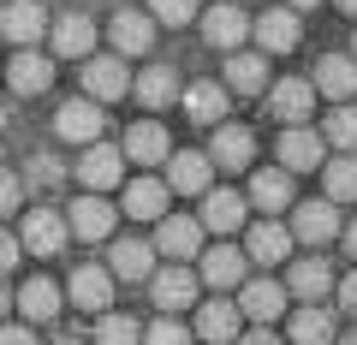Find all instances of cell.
I'll return each mask as SVG.
<instances>
[{"instance_id": "obj_6", "label": "cell", "mask_w": 357, "mask_h": 345, "mask_svg": "<svg viewBox=\"0 0 357 345\" xmlns=\"http://www.w3.org/2000/svg\"><path fill=\"white\" fill-rule=\"evenodd\" d=\"M292 256V232H286V220H250V238H244V262H256V268H274V262H286Z\"/></svg>"}, {"instance_id": "obj_14", "label": "cell", "mask_w": 357, "mask_h": 345, "mask_svg": "<svg viewBox=\"0 0 357 345\" xmlns=\"http://www.w3.org/2000/svg\"><path fill=\"white\" fill-rule=\"evenodd\" d=\"M250 36H256V48H262V54H292L304 30H298V13H292V6H274V13H262V18L250 24Z\"/></svg>"}, {"instance_id": "obj_12", "label": "cell", "mask_w": 357, "mask_h": 345, "mask_svg": "<svg viewBox=\"0 0 357 345\" xmlns=\"http://www.w3.org/2000/svg\"><path fill=\"white\" fill-rule=\"evenodd\" d=\"M48 36H54V54H60V60H89V54H96V18L66 13V18L48 24Z\"/></svg>"}, {"instance_id": "obj_35", "label": "cell", "mask_w": 357, "mask_h": 345, "mask_svg": "<svg viewBox=\"0 0 357 345\" xmlns=\"http://www.w3.org/2000/svg\"><path fill=\"white\" fill-rule=\"evenodd\" d=\"M286 339L292 345H333V316L321 304H304L292 316V328H286Z\"/></svg>"}, {"instance_id": "obj_34", "label": "cell", "mask_w": 357, "mask_h": 345, "mask_svg": "<svg viewBox=\"0 0 357 345\" xmlns=\"http://www.w3.org/2000/svg\"><path fill=\"white\" fill-rule=\"evenodd\" d=\"M18 309H24L30 321H54V316H60V286H54L48 274L24 280V286H18Z\"/></svg>"}, {"instance_id": "obj_39", "label": "cell", "mask_w": 357, "mask_h": 345, "mask_svg": "<svg viewBox=\"0 0 357 345\" xmlns=\"http://www.w3.org/2000/svg\"><path fill=\"white\" fill-rule=\"evenodd\" d=\"M149 18H155V24H191V18H197V0H149Z\"/></svg>"}, {"instance_id": "obj_17", "label": "cell", "mask_w": 357, "mask_h": 345, "mask_svg": "<svg viewBox=\"0 0 357 345\" xmlns=\"http://www.w3.org/2000/svg\"><path fill=\"white\" fill-rule=\"evenodd\" d=\"M292 238H304V244H328V238H340V208L321 197V203H298L292 208Z\"/></svg>"}, {"instance_id": "obj_54", "label": "cell", "mask_w": 357, "mask_h": 345, "mask_svg": "<svg viewBox=\"0 0 357 345\" xmlns=\"http://www.w3.org/2000/svg\"><path fill=\"white\" fill-rule=\"evenodd\" d=\"M227 6H238V0H227Z\"/></svg>"}, {"instance_id": "obj_51", "label": "cell", "mask_w": 357, "mask_h": 345, "mask_svg": "<svg viewBox=\"0 0 357 345\" xmlns=\"http://www.w3.org/2000/svg\"><path fill=\"white\" fill-rule=\"evenodd\" d=\"M54 345H84V339H54Z\"/></svg>"}, {"instance_id": "obj_45", "label": "cell", "mask_w": 357, "mask_h": 345, "mask_svg": "<svg viewBox=\"0 0 357 345\" xmlns=\"http://www.w3.org/2000/svg\"><path fill=\"white\" fill-rule=\"evenodd\" d=\"M0 345H36L30 328H13V321H0Z\"/></svg>"}, {"instance_id": "obj_48", "label": "cell", "mask_w": 357, "mask_h": 345, "mask_svg": "<svg viewBox=\"0 0 357 345\" xmlns=\"http://www.w3.org/2000/svg\"><path fill=\"white\" fill-rule=\"evenodd\" d=\"M13 316V292H6V286H0V321Z\"/></svg>"}, {"instance_id": "obj_24", "label": "cell", "mask_w": 357, "mask_h": 345, "mask_svg": "<svg viewBox=\"0 0 357 345\" xmlns=\"http://www.w3.org/2000/svg\"><path fill=\"white\" fill-rule=\"evenodd\" d=\"M238 316H250L256 328L274 316H286V286L280 280H244L238 286Z\"/></svg>"}, {"instance_id": "obj_22", "label": "cell", "mask_w": 357, "mask_h": 345, "mask_svg": "<svg viewBox=\"0 0 357 345\" xmlns=\"http://www.w3.org/2000/svg\"><path fill=\"white\" fill-rule=\"evenodd\" d=\"M107 274H114V280H149V274H155V244L149 238H114V250H107Z\"/></svg>"}, {"instance_id": "obj_15", "label": "cell", "mask_w": 357, "mask_h": 345, "mask_svg": "<svg viewBox=\"0 0 357 345\" xmlns=\"http://www.w3.org/2000/svg\"><path fill=\"white\" fill-rule=\"evenodd\" d=\"M42 30H48V13H42L36 0H0V36H6V42L30 48Z\"/></svg>"}, {"instance_id": "obj_2", "label": "cell", "mask_w": 357, "mask_h": 345, "mask_svg": "<svg viewBox=\"0 0 357 345\" xmlns=\"http://www.w3.org/2000/svg\"><path fill=\"white\" fill-rule=\"evenodd\" d=\"M149 244L167 262H191V256H203V227H197V215H161Z\"/></svg>"}, {"instance_id": "obj_47", "label": "cell", "mask_w": 357, "mask_h": 345, "mask_svg": "<svg viewBox=\"0 0 357 345\" xmlns=\"http://www.w3.org/2000/svg\"><path fill=\"white\" fill-rule=\"evenodd\" d=\"M340 238H345V250H351V262H357V220H351V227H340Z\"/></svg>"}, {"instance_id": "obj_19", "label": "cell", "mask_w": 357, "mask_h": 345, "mask_svg": "<svg viewBox=\"0 0 357 345\" xmlns=\"http://www.w3.org/2000/svg\"><path fill=\"white\" fill-rule=\"evenodd\" d=\"M126 161H137V167H161L167 155H173V137H167V125H155V119H137V125L126 131Z\"/></svg>"}, {"instance_id": "obj_52", "label": "cell", "mask_w": 357, "mask_h": 345, "mask_svg": "<svg viewBox=\"0 0 357 345\" xmlns=\"http://www.w3.org/2000/svg\"><path fill=\"white\" fill-rule=\"evenodd\" d=\"M333 345H357V339H333Z\"/></svg>"}, {"instance_id": "obj_25", "label": "cell", "mask_w": 357, "mask_h": 345, "mask_svg": "<svg viewBox=\"0 0 357 345\" xmlns=\"http://www.w3.org/2000/svg\"><path fill=\"white\" fill-rule=\"evenodd\" d=\"M178 90H185V84H178V72H173V66H149V72H137V77H131V95H137V102L149 107V114L173 107V102H178Z\"/></svg>"}, {"instance_id": "obj_53", "label": "cell", "mask_w": 357, "mask_h": 345, "mask_svg": "<svg viewBox=\"0 0 357 345\" xmlns=\"http://www.w3.org/2000/svg\"><path fill=\"white\" fill-rule=\"evenodd\" d=\"M351 60H357V36H351Z\"/></svg>"}, {"instance_id": "obj_1", "label": "cell", "mask_w": 357, "mask_h": 345, "mask_svg": "<svg viewBox=\"0 0 357 345\" xmlns=\"http://www.w3.org/2000/svg\"><path fill=\"white\" fill-rule=\"evenodd\" d=\"M197 292H203V280H197V268H185V262H167V268L149 274V298L161 316H178V309H191Z\"/></svg>"}, {"instance_id": "obj_33", "label": "cell", "mask_w": 357, "mask_h": 345, "mask_svg": "<svg viewBox=\"0 0 357 345\" xmlns=\"http://www.w3.org/2000/svg\"><path fill=\"white\" fill-rule=\"evenodd\" d=\"M197 333H203L208 345L238 339V304H227V298H208V304L197 309Z\"/></svg>"}, {"instance_id": "obj_44", "label": "cell", "mask_w": 357, "mask_h": 345, "mask_svg": "<svg viewBox=\"0 0 357 345\" xmlns=\"http://www.w3.org/2000/svg\"><path fill=\"white\" fill-rule=\"evenodd\" d=\"M333 292H340V309H345V316H357V268L345 274V280L333 286Z\"/></svg>"}, {"instance_id": "obj_29", "label": "cell", "mask_w": 357, "mask_h": 345, "mask_svg": "<svg viewBox=\"0 0 357 345\" xmlns=\"http://www.w3.org/2000/svg\"><path fill=\"white\" fill-rule=\"evenodd\" d=\"M227 90L232 95H262L268 90V54H250V48L227 54Z\"/></svg>"}, {"instance_id": "obj_5", "label": "cell", "mask_w": 357, "mask_h": 345, "mask_svg": "<svg viewBox=\"0 0 357 345\" xmlns=\"http://www.w3.org/2000/svg\"><path fill=\"white\" fill-rule=\"evenodd\" d=\"M208 179H215V161H208L203 149H173V155H167V191H178V197H203Z\"/></svg>"}, {"instance_id": "obj_3", "label": "cell", "mask_w": 357, "mask_h": 345, "mask_svg": "<svg viewBox=\"0 0 357 345\" xmlns=\"http://www.w3.org/2000/svg\"><path fill=\"white\" fill-rule=\"evenodd\" d=\"M102 131H107V114H102V102H89V95L84 102H66L60 114H54V137L60 143H84L89 149V143H102Z\"/></svg>"}, {"instance_id": "obj_8", "label": "cell", "mask_w": 357, "mask_h": 345, "mask_svg": "<svg viewBox=\"0 0 357 345\" xmlns=\"http://www.w3.org/2000/svg\"><path fill=\"white\" fill-rule=\"evenodd\" d=\"M72 238V227H66L54 208H30L24 227H18V244H24L30 256H60V244Z\"/></svg>"}, {"instance_id": "obj_28", "label": "cell", "mask_w": 357, "mask_h": 345, "mask_svg": "<svg viewBox=\"0 0 357 345\" xmlns=\"http://www.w3.org/2000/svg\"><path fill=\"white\" fill-rule=\"evenodd\" d=\"M333 292V268L321 262V256H304L292 274H286V298H298V304H316V298Z\"/></svg>"}, {"instance_id": "obj_38", "label": "cell", "mask_w": 357, "mask_h": 345, "mask_svg": "<svg viewBox=\"0 0 357 345\" xmlns=\"http://www.w3.org/2000/svg\"><path fill=\"white\" fill-rule=\"evenodd\" d=\"M96 345H143V328L131 316H119V309H102V321H96Z\"/></svg>"}, {"instance_id": "obj_7", "label": "cell", "mask_w": 357, "mask_h": 345, "mask_svg": "<svg viewBox=\"0 0 357 345\" xmlns=\"http://www.w3.org/2000/svg\"><path fill=\"white\" fill-rule=\"evenodd\" d=\"M321 161H328L321 131H310V125H286L280 131V173H316Z\"/></svg>"}, {"instance_id": "obj_32", "label": "cell", "mask_w": 357, "mask_h": 345, "mask_svg": "<svg viewBox=\"0 0 357 345\" xmlns=\"http://www.w3.org/2000/svg\"><path fill=\"white\" fill-rule=\"evenodd\" d=\"M178 107H185L197 125H220V119H227V90H220V84H185V90H178Z\"/></svg>"}, {"instance_id": "obj_40", "label": "cell", "mask_w": 357, "mask_h": 345, "mask_svg": "<svg viewBox=\"0 0 357 345\" xmlns=\"http://www.w3.org/2000/svg\"><path fill=\"white\" fill-rule=\"evenodd\" d=\"M143 345H191V328L173 321V316H155V328L143 333Z\"/></svg>"}, {"instance_id": "obj_16", "label": "cell", "mask_w": 357, "mask_h": 345, "mask_svg": "<svg viewBox=\"0 0 357 345\" xmlns=\"http://www.w3.org/2000/svg\"><path fill=\"white\" fill-rule=\"evenodd\" d=\"M203 42L220 54H238L244 42H250V18L238 13V6H215V13H203Z\"/></svg>"}, {"instance_id": "obj_13", "label": "cell", "mask_w": 357, "mask_h": 345, "mask_svg": "<svg viewBox=\"0 0 357 345\" xmlns=\"http://www.w3.org/2000/svg\"><path fill=\"white\" fill-rule=\"evenodd\" d=\"M244 220H250L244 191H203V215H197V227H203V232H238Z\"/></svg>"}, {"instance_id": "obj_36", "label": "cell", "mask_w": 357, "mask_h": 345, "mask_svg": "<svg viewBox=\"0 0 357 345\" xmlns=\"http://www.w3.org/2000/svg\"><path fill=\"white\" fill-rule=\"evenodd\" d=\"M321 185H328V203H357V155H333L321 161Z\"/></svg>"}, {"instance_id": "obj_41", "label": "cell", "mask_w": 357, "mask_h": 345, "mask_svg": "<svg viewBox=\"0 0 357 345\" xmlns=\"http://www.w3.org/2000/svg\"><path fill=\"white\" fill-rule=\"evenodd\" d=\"M18 203H24V179H18V173H0V220L13 215Z\"/></svg>"}, {"instance_id": "obj_26", "label": "cell", "mask_w": 357, "mask_h": 345, "mask_svg": "<svg viewBox=\"0 0 357 345\" xmlns=\"http://www.w3.org/2000/svg\"><path fill=\"white\" fill-rule=\"evenodd\" d=\"M244 203H256L262 215H280V208H292V173H280V167H262V173H250V191H244Z\"/></svg>"}, {"instance_id": "obj_49", "label": "cell", "mask_w": 357, "mask_h": 345, "mask_svg": "<svg viewBox=\"0 0 357 345\" xmlns=\"http://www.w3.org/2000/svg\"><path fill=\"white\" fill-rule=\"evenodd\" d=\"M286 6H292V13H310V6H321V0H286Z\"/></svg>"}, {"instance_id": "obj_31", "label": "cell", "mask_w": 357, "mask_h": 345, "mask_svg": "<svg viewBox=\"0 0 357 345\" xmlns=\"http://www.w3.org/2000/svg\"><path fill=\"white\" fill-rule=\"evenodd\" d=\"M167 203H173V191H167V179H155V173L126 185V215H131V220H161Z\"/></svg>"}, {"instance_id": "obj_42", "label": "cell", "mask_w": 357, "mask_h": 345, "mask_svg": "<svg viewBox=\"0 0 357 345\" xmlns=\"http://www.w3.org/2000/svg\"><path fill=\"white\" fill-rule=\"evenodd\" d=\"M30 179H36V185H60L66 173H60V161H54V155H36V161H30Z\"/></svg>"}, {"instance_id": "obj_37", "label": "cell", "mask_w": 357, "mask_h": 345, "mask_svg": "<svg viewBox=\"0 0 357 345\" xmlns=\"http://www.w3.org/2000/svg\"><path fill=\"white\" fill-rule=\"evenodd\" d=\"M321 143H333L340 155H357V107L351 102H340L328 114V125H321Z\"/></svg>"}, {"instance_id": "obj_18", "label": "cell", "mask_w": 357, "mask_h": 345, "mask_svg": "<svg viewBox=\"0 0 357 345\" xmlns=\"http://www.w3.org/2000/svg\"><path fill=\"white\" fill-rule=\"evenodd\" d=\"M250 155H256L250 125H227V119H220V125H215V143H208V161L227 167V173H244V167H250Z\"/></svg>"}, {"instance_id": "obj_9", "label": "cell", "mask_w": 357, "mask_h": 345, "mask_svg": "<svg viewBox=\"0 0 357 345\" xmlns=\"http://www.w3.org/2000/svg\"><path fill=\"white\" fill-rule=\"evenodd\" d=\"M268 107L280 125H304L310 107H316V84L310 77H280V84H268Z\"/></svg>"}, {"instance_id": "obj_43", "label": "cell", "mask_w": 357, "mask_h": 345, "mask_svg": "<svg viewBox=\"0 0 357 345\" xmlns=\"http://www.w3.org/2000/svg\"><path fill=\"white\" fill-rule=\"evenodd\" d=\"M18 256H24V244H18L13 232H0V274H6V268H18Z\"/></svg>"}, {"instance_id": "obj_10", "label": "cell", "mask_w": 357, "mask_h": 345, "mask_svg": "<svg viewBox=\"0 0 357 345\" xmlns=\"http://www.w3.org/2000/svg\"><path fill=\"white\" fill-rule=\"evenodd\" d=\"M66 298H72L77 309H89V316H102V309L114 304V274H107L102 262H84V268H72V286H66Z\"/></svg>"}, {"instance_id": "obj_11", "label": "cell", "mask_w": 357, "mask_h": 345, "mask_svg": "<svg viewBox=\"0 0 357 345\" xmlns=\"http://www.w3.org/2000/svg\"><path fill=\"white\" fill-rule=\"evenodd\" d=\"M77 179H84L96 197H102V191H114V185L126 179V155H119L114 143H89V149H84V161H77Z\"/></svg>"}, {"instance_id": "obj_46", "label": "cell", "mask_w": 357, "mask_h": 345, "mask_svg": "<svg viewBox=\"0 0 357 345\" xmlns=\"http://www.w3.org/2000/svg\"><path fill=\"white\" fill-rule=\"evenodd\" d=\"M238 345H280V339H274L268 328H250V333H238Z\"/></svg>"}, {"instance_id": "obj_50", "label": "cell", "mask_w": 357, "mask_h": 345, "mask_svg": "<svg viewBox=\"0 0 357 345\" xmlns=\"http://www.w3.org/2000/svg\"><path fill=\"white\" fill-rule=\"evenodd\" d=\"M340 13H351V18H357V0H340Z\"/></svg>"}, {"instance_id": "obj_4", "label": "cell", "mask_w": 357, "mask_h": 345, "mask_svg": "<svg viewBox=\"0 0 357 345\" xmlns=\"http://www.w3.org/2000/svg\"><path fill=\"white\" fill-rule=\"evenodd\" d=\"M84 95H89V102H126V95H131L126 60H114V54H89V60H84Z\"/></svg>"}, {"instance_id": "obj_30", "label": "cell", "mask_w": 357, "mask_h": 345, "mask_svg": "<svg viewBox=\"0 0 357 345\" xmlns=\"http://www.w3.org/2000/svg\"><path fill=\"white\" fill-rule=\"evenodd\" d=\"M107 42H114L119 54H149V48H155V18H149V13H114Z\"/></svg>"}, {"instance_id": "obj_23", "label": "cell", "mask_w": 357, "mask_h": 345, "mask_svg": "<svg viewBox=\"0 0 357 345\" xmlns=\"http://www.w3.org/2000/svg\"><path fill=\"white\" fill-rule=\"evenodd\" d=\"M244 250L238 244H215V250H203V268H197V280L215 286V292H227V286H244Z\"/></svg>"}, {"instance_id": "obj_20", "label": "cell", "mask_w": 357, "mask_h": 345, "mask_svg": "<svg viewBox=\"0 0 357 345\" xmlns=\"http://www.w3.org/2000/svg\"><path fill=\"white\" fill-rule=\"evenodd\" d=\"M114 203H107V197H96V191H89V197H77V203H72V215H66V227H72L77 232V238H89V244H102L107 238V232H114Z\"/></svg>"}, {"instance_id": "obj_21", "label": "cell", "mask_w": 357, "mask_h": 345, "mask_svg": "<svg viewBox=\"0 0 357 345\" xmlns=\"http://www.w3.org/2000/svg\"><path fill=\"white\" fill-rule=\"evenodd\" d=\"M316 95H328V102H351L357 95V60L351 54H321V66H316Z\"/></svg>"}, {"instance_id": "obj_27", "label": "cell", "mask_w": 357, "mask_h": 345, "mask_svg": "<svg viewBox=\"0 0 357 345\" xmlns=\"http://www.w3.org/2000/svg\"><path fill=\"white\" fill-rule=\"evenodd\" d=\"M6 84H13L18 95H42V90L54 84V60H48V54L18 48V54H13V66H6Z\"/></svg>"}]
</instances>
